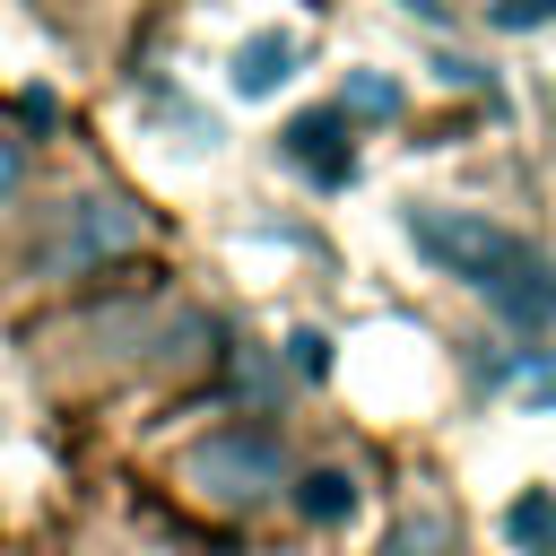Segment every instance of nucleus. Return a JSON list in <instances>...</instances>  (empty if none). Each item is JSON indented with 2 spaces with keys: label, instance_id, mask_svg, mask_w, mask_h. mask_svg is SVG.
<instances>
[{
  "label": "nucleus",
  "instance_id": "nucleus-1",
  "mask_svg": "<svg viewBox=\"0 0 556 556\" xmlns=\"http://www.w3.org/2000/svg\"><path fill=\"white\" fill-rule=\"evenodd\" d=\"M408 243L434 269H452L460 287H478L504 321H556V261L530 235H513L478 208H408Z\"/></svg>",
  "mask_w": 556,
  "mask_h": 556
},
{
  "label": "nucleus",
  "instance_id": "nucleus-2",
  "mask_svg": "<svg viewBox=\"0 0 556 556\" xmlns=\"http://www.w3.org/2000/svg\"><path fill=\"white\" fill-rule=\"evenodd\" d=\"M200 469H217V495H226V504H252V495H269V486L287 478V460H278L269 434H217V443L200 452Z\"/></svg>",
  "mask_w": 556,
  "mask_h": 556
},
{
  "label": "nucleus",
  "instance_id": "nucleus-3",
  "mask_svg": "<svg viewBox=\"0 0 556 556\" xmlns=\"http://www.w3.org/2000/svg\"><path fill=\"white\" fill-rule=\"evenodd\" d=\"M339 122H348V104H339V113H304V122H287V156H295L313 182H348V165H356V148H339Z\"/></svg>",
  "mask_w": 556,
  "mask_h": 556
},
{
  "label": "nucleus",
  "instance_id": "nucleus-4",
  "mask_svg": "<svg viewBox=\"0 0 556 556\" xmlns=\"http://www.w3.org/2000/svg\"><path fill=\"white\" fill-rule=\"evenodd\" d=\"M287 70H295V35H252V43L235 52V87H243V96H269Z\"/></svg>",
  "mask_w": 556,
  "mask_h": 556
},
{
  "label": "nucleus",
  "instance_id": "nucleus-5",
  "mask_svg": "<svg viewBox=\"0 0 556 556\" xmlns=\"http://www.w3.org/2000/svg\"><path fill=\"white\" fill-rule=\"evenodd\" d=\"M339 504H356V478H339V469H330V478H313V495H304V513H313V521H330Z\"/></svg>",
  "mask_w": 556,
  "mask_h": 556
},
{
  "label": "nucleus",
  "instance_id": "nucleus-6",
  "mask_svg": "<svg viewBox=\"0 0 556 556\" xmlns=\"http://www.w3.org/2000/svg\"><path fill=\"white\" fill-rule=\"evenodd\" d=\"M486 17H504V26H539V17H556V0H486Z\"/></svg>",
  "mask_w": 556,
  "mask_h": 556
},
{
  "label": "nucleus",
  "instance_id": "nucleus-7",
  "mask_svg": "<svg viewBox=\"0 0 556 556\" xmlns=\"http://www.w3.org/2000/svg\"><path fill=\"white\" fill-rule=\"evenodd\" d=\"M17 174H26V148H17V130H9V122H0V200H9V191H17Z\"/></svg>",
  "mask_w": 556,
  "mask_h": 556
}]
</instances>
